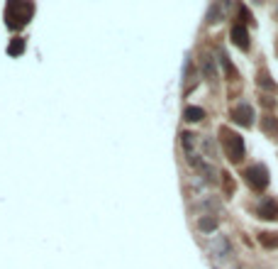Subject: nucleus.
Returning <instances> with one entry per match:
<instances>
[{
    "instance_id": "10",
    "label": "nucleus",
    "mask_w": 278,
    "mask_h": 269,
    "mask_svg": "<svg viewBox=\"0 0 278 269\" xmlns=\"http://www.w3.org/2000/svg\"><path fill=\"white\" fill-rule=\"evenodd\" d=\"M183 117L188 120V122H198V120H203V117H205V110H203V108H195V105H190V108H185Z\"/></svg>"
},
{
    "instance_id": "2",
    "label": "nucleus",
    "mask_w": 278,
    "mask_h": 269,
    "mask_svg": "<svg viewBox=\"0 0 278 269\" xmlns=\"http://www.w3.org/2000/svg\"><path fill=\"white\" fill-rule=\"evenodd\" d=\"M220 140H222L224 154L229 157V162L239 164L241 157H244V142H241V137L237 132H232V130L222 127V130H220Z\"/></svg>"
},
{
    "instance_id": "7",
    "label": "nucleus",
    "mask_w": 278,
    "mask_h": 269,
    "mask_svg": "<svg viewBox=\"0 0 278 269\" xmlns=\"http://www.w3.org/2000/svg\"><path fill=\"white\" fill-rule=\"evenodd\" d=\"M200 69H203L207 81H217V69H215V61H212L210 54H203V57H200Z\"/></svg>"
},
{
    "instance_id": "8",
    "label": "nucleus",
    "mask_w": 278,
    "mask_h": 269,
    "mask_svg": "<svg viewBox=\"0 0 278 269\" xmlns=\"http://www.w3.org/2000/svg\"><path fill=\"white\" fill-rule=\"evenodd\" d=\"M217 225H220V220L215 218V215H203L200 220H198V228L203 232H212V230H217Z\"/></svg>"
},
{
    "instance_id": "3",
    "label": "nucleus",
    "mask_w": 278,
    "mask_h": 269,
    "mask_svg": "<svg viewBox=\"0 0 278 269\" xmlns=\"http://www.w3.org/2000/svg\"><path fill=\"white\" fill-rule=\"evenodd\" d=\"M244 179H246V184H249L254 191H261V189L268 186V172H266V167H261V164L249 167V169L244 172Z\"/></svg>"
},
{
    "instance_id": "4",
    "label": "nucleus",
    "mask_w": 278,
    "mask_h": 269,
    "mask_svg": "<svg viewBox=\"0 0 278 269\" xmlns=\"http://www.w3.org/2000/svg\"><path fill=\"white\" fill-rule=\"evenodd\" d=\"M232 117H234V122H239V125H244V127H249V125L254 122V110H251L249 103H241V105H237V108L232 110Z\"/></svg>"
},
{
    "instance_id": "12",
    "label": "nucleus",
    "mask_w": 278,
    "mask_h": 269,
    "mask_svg": "<svg viewBox=\"0 0 278 269\" xmlns=\"http://www.w3.org/2000/svg\"><path fill=\"white\" fill-rule=\"evenodd\" d=\"M22 52H25V39H13V42H10V47H8V54H10V57H18V54H22Z\"/></svg>"
},
{
    "instance_id": "9",
    "label": "nucleus",
    "mask_w": 278,
    "mask_h": 269,
    "mask_svg": "<svg viewBox=\"0 0 278 269\" xmlns=\"http://www.w3.org/2000/svg\"><path fill=\"white\" fill-rule=\"evenodd\" d=\"M259 242L263 245V247L273 250V247H278V232H261V235H259Z\"/></svg>"
},
{
    "instance_id": "14",
    "label": "nucleus",
    "mask_w": 278,
    "mask_h": 269,
    "mask_svg": "<svg viewBox=\"0 0 278 269\" xmlns=\"http://www.w3.org/2000/svg\"><path fill=\"white\" fill-rule=\"evenodd\" d=\"M261 83H263L266 88H271V91L276 88V83H273V81H268V74H266V71H263V74H259V86H261Z\"/></svg>"
},
{
    "instance_id": "11",
    "label": "nucleus",
    "mask_w": 278,
    "mask_h": 269,
    "mask_svg": "<svg viewBox=\"0 0 278 269\" xmlns=\"http://www.w3.org/2000/svg\"><path fill=\"white\" fill-rule=\"evenodd\" d=\"M261 127L266 130L268 134H278V120L276 117H261Z\"/></svg>"
},
{
    "instance_id": "6",
    "label": "nucleus",
    "mask_w": 278,
    "mask_h": 269,
    "mask_svg": "<svg viewBox=\"0 0 278 269\" xmlns=\"http://www.w3.org/2000/svg\"><path fill=\"white\" fill-rule=\"evenodd\" d=\"M232 42H234L239 49L246 52L249 44H251V42H249V30H246L244 25H234V27H232Z\"/></svg>"
},
{
    "instance_id": "5",
    "label": "nucleus",
    "mask_w": 278,
    "mask_h": 269,
    "mask_svg": "<svg viewBox=\"0 0 278 269\" xmlns=\"http://www.w3.org/2000/svg\"><path fill=\"white\" fill-rule=\"evenodd\" d=\"M259 218H263V220H278V203L273 198H263L259 203Z\"/></svg>"
},
{
    "instance_id": "13",
    "label": "nucleus",
    "mask_w": 278,
    "mask_h": 269,
    "mask_svg": "<svg viewBox=\"0 0 278 269\" xmlns=\"http://www.w3.org/2000/svg\"><path fill=\"white\" fill-rule=\"evenodd\" d=\"M181 137H183V147H185V150H188V152H190V150H193V142H195V134L183 132V134H181Z\"/></svg>"
},
{
    "instance_id": "1",
    "label": "nucleus",
    "mask_w": 278,
    "mask_h": 269,
    "mask_svg": "<svg viewBox=\"0 0 278 269\" xmlns=\"http://www.w3.org/2000/svg\"><path fill=\"white\" fill-rule=\"evenodd\" d=\"M35 15V3H25V0H13L8 3L5 8V20H8V27L13 30H20L25 27Z\"/></svg>"
}]
</instances>
